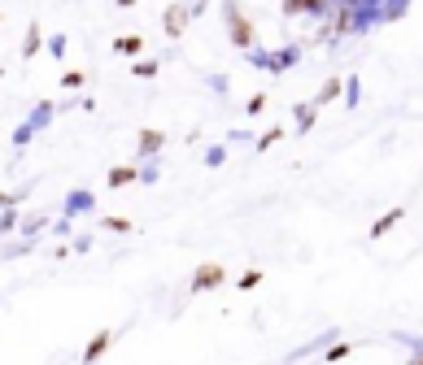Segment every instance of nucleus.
Returning <instances> with one entry per match:
<instances>
[{"mask_svg": "<svg viewBox=\"0 0 423 365\" xmlns=\"http://www.w3.org/2000/svg\"><path fill=\"white\" fill-rule=\"evenodd\" d=\"M214 283H222V270H218V266H201V270H196V278H192L196 292H201V287H214Z\"/></svg>", "mask_w": 423, "mask_h": 365, "instance_id": "obj_1", "label": "nucleus"}, {"mask_svg": "<svg viewBox=\"0 0 423 365\" xmlns=\"http://www.w3.org/2000/svg\"><path fill=\"white\" fill-rule=\"evenodd\" d=\"M184 18H188V13H184L179 5H175V9L166 13V26H170V35H179V31H184Z\"/></svg>", "mask_w": 423, "mask_h": 365, "instance_id": "obj_2", "label": "nucleus"}, {"mask_svg": "<svg viewBox=\"0 0 423 365\" xmlns=\"http://www.w3.org/2000/svg\"><path fill=\"white\" fill-rule=\"evenodd\" d=\"M105 344H109V330H105V335H96V344L88 348V361H92V357H101V352H105Z\"/></svg>", "mask_w": 423, "mask_h": 365, "instance_id": "obj_3", "label": "nucleus"}, {"mask_svg": "<svg viewBox=\"0 0 423 365\" xmlns=\"http://www.w3.org/2000/svg\"><path fill=\"white\" fill-rule=\"evenodd\" d=\"M162 144V135H157V130H144V140H140V148L148 152V148H157Z\"/></svg>", "mask_w": 423, "mask_h": 365, "instance_id": "obj_4", "label": "nucleus"}, {"mask_svg": "<svg viewBox=\"0 0 423 365\" xmlns=\"http://www.w3.org/2000/svg\"><path fill=\"white\" fill-rule=\"evenodd\" d=\"M318 0H288V9H314Z\"/></svg>", "mask_w": 423, "mask_h": 365, "instance_id": "obj_5", "label": "nucleus"}]
</instances>
